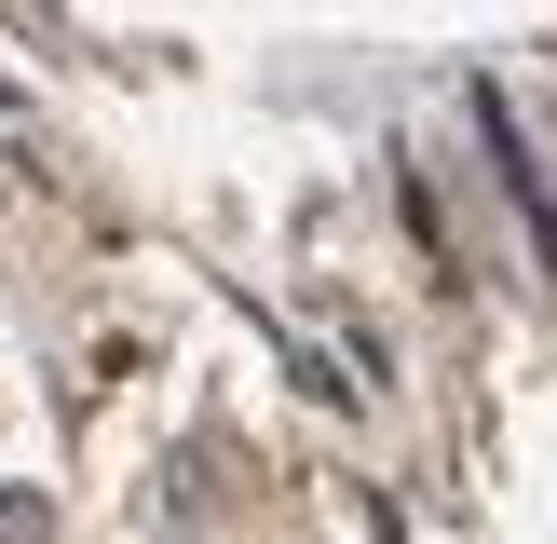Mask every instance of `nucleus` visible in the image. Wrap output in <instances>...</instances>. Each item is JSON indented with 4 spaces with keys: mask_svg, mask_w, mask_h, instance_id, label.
Wrapping results in <instances>:
<instances>
[{
    "mask_svg": "<svg viewBox=\"0 0 557 544\" xmlns=\"http://www.w3.org/2000/svg\"><path fill=\"white\" fill-rule=\"evenodd\" d=\"M54 517H41V490H0V544H41Z\"/></svg>",
    "mask_w": 557,
    "mask_h": 544,
    "instance_id": "1",
    "label": "nucleus"
}]
</instances>
